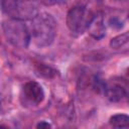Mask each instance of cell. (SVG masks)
I'll return each instance as SVG.
<instances>
[{"label": "cell", "instance_id": "6da1fadb", "mask_svg": "<svg viewBox=\"0 0 129 129\" xmlns=\"http://www.w3.org/2000/svg\"><path fill=\"white\" fill-rule=\"evenodd\" d=\"M56 21L52 15L46 12H38L30 20V37L39 47L49 46L56 35Z\"/></svg>", "mask_w": 129, "mask_h": 129}, {"label": "cell", "instance_id": "7a4b0ae2", "mask_svg": "<svg viewBox=\"0 0 129 129\" xmlns=\"http://www.w3.org/2000/svg\"><path fill=\"white\" fill-rule=\"evenodd\" d=\"M3 33L9 43L18 48H27L31 37L29 27L22 20L9 18L2 23Z\"/></svg>", "mask_w": 129, "mask_h": 129}, {"label": "cell", "instance_id": "3957f363", "mask_svg": "<svg viewBox=\"0 0 129 129\" xmlns=\"http://www.w3.org/2000/svg\"><path fill=\"white\" fill-rule=\"evenodd\" d=\"M2 9L9 18L17 20H31L38 9L33 0H2Z\"/></svg>", "mask_w": 129, "mask_h": 129}, {"label": "cell", "instance_id": "277c9868", "mask_svg": "<svg viewBox=\"0 0 129 129\" xmlns=\"http://www.w3.org/2000/svg\"><path fill=\"white\" fill-rule=\"evenodd\" d=\"M92 15L93 13L87 9L86 5L71 7L66 18L67 26L74 34L81 35L85 31H87V27Z\"/></svg>", "mask_w": 129, "mask_h": 129}, {"label": "cell", "instance_id": "5b68a950", "mask_svg": "<svg viewBox=\"0 0 129 129\" xmlns=\"http://www.w3.org/2000/svg\"><path fill=\"white\" fill-rule=\"evenodd\" d=\"M45 94L42 86L34 81L25 83L21 89V99L24 100V104L30 106H37L44 100Z\"/></svg>", "mask_w": 129, "mask_h": 129}, {"label": "cell", "instance_id": "8992f818", "mask_svg": "<svg viewBox=\"0 0 129 129\" xmlns=\"http://www.w3.org/2000/svg\"><path fill=\"white\" fill-rule=\"evenodd\" d=\"M105 97L113 103H118L126 99L127 97V87L119 81H108L102 83L101 87Z\"/></svg>", "mask_w": 129, "mask_h": 129}, {"label": "cell", "instance_id": "52a82bcc", "mask_svg": "<svg viewBox=\"0 0 129 129\" xmlns=\"http://www.w3.org/2000/svg\"><path fill=\"white\" fill-rule=\"evenodd\" d=\"M87 31L95 39H101L105 36L106 26H105L104 16L101 12L93 13V15L90 19V22L88 24Z\"/></svg>", "mask_w": 129, "mask_h": 129}, {"label": "cell", "instance_id": "ba28073f", "mask_svg": "<svg viewBox=\"0 0 129 129\" xmlns=\"http://www.w3.org/2000/svg\"><path fill=\"white\" fill-rule=\"evenodd\" d=\"M109 123L115 128H128L129 117L126 114H115L110 117Z\"/></svg>", "mask_w": 129, "mask_h": 129}, {"label": "cell", "instance_id": "9c48e42d", "mask_svg": "<svg viewBox=\"0 0 129 129\" xmlns=\"http://www.w3.org/2000/svg\"><path fill=\"white\" fill-rule=\"evenodd\" d=\"M128 40H129V33L124 32V33H121V34L116 35L113 38H111L109 44L112 48L118 49V48H121L122 46H124L128 42Z\"/></svg>", "mask_w": 129, "mask_h": 129}, {"label": "cell", "instance_id": "30bf717a", "mask_svg": "<svg viewBox=\"0 0 129 129\" xmlns=\"http://www.w3.org/2000/svg\"><path fill=\"white\" fill-rule=\"evenodd\" d=\"M36 73L38 76H40L42 78H46V79H51L54 76H56V71L54 69H52L51 67H48L46 64H43V63H39L37 66Z\"/></svg>", "mask_w": 129, "mask_h": 129}, {"label": "cell", "instance_id": "8fae6325", "mask_svg": "<svg viewBox=\"0 0 129 129\" xmlns=\"http://www.w3.org/2000/svg\"><path fill=\"white\" fill-rule=\"evenodd\" d=\"M50 127H51V125L46 121H40L36 125V128H40V129H42V128H50Z\"/></svg>", "mask_w": 129, "mask_h": 129}, {"label": "cell", "instance_id": "7c38bea8", "mask_svg": "<svg viewBox=\"0 0 129 129\" xmlns=\"http://www.w3.org/2000/svg\"><path fill=\"white\" fill-rule=\"evenodd\" d=\"M58 1H60V0H40V2H41L42 4H44V5H46V6L54 5V4H56Z\"/></svg>", "mask_w": 129, "mask_h": 129}]
</instances>
